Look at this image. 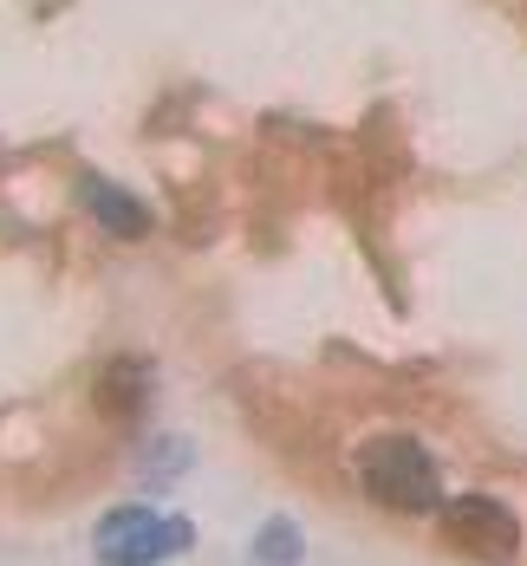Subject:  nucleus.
I'll list each match as a JSON object with an SVG mask.
<instances>
[{"label":"nucleus","mask_w":527,"mask_h":566,"mask_svg":"<svg viewBox=\"0 0 527 566\" xmlns=\"http://www.w3.org/2000/svg\"><path fill=\"white\" fill-rule=\"evenodd\" d=\"M358 482L391 514H443V475L417 437H371L358 450Z\"/></svg>","instance_id":"obj_1"},{"label":"nucleus","mask_w":527,"mask_h":566,"mask_svg":"<svg viewBox=\"0 0 527 566\" xmlns=\"http://www.w3.org/2000/svg\"><path fill=\"white\" fill-rule=\"evenodd\" d=\"M196 534H189V521H176V514H157V509H112L98 521V534H92V554L98 566H157L182 554Z\"/></svg>","instance_id":"obj_2"},{"label":"nucleus","mask_w":527,"mask_h":566,"mask_svg":"<svg viewBox=\"0 0 527 566\" xmlns=\"http://www.w3.org/2000/svg\"><path fill=\"white\" fill-rule=\"evenodd\" d=\"M443 541L482 566H508L521 554V521L495 495H456V502H443Z\"/></svg>","instance_id":"obj_3"},{"label":"nucleus","mask_w":527,"mask_h":566,"mask_svg":"<svg viewBox=\"0 0 527 566\" xmlns=\"http://www.w3.org/2000/svg\"><path fill=\"white\" fill-rule=\"evenodd\" d=\"M150 391H157L150 358H112V365L98 371V385H92V403H98L112 423H137L144 403H150Z\"/></svg>","instance_id":"obj_4"},{"label":"nucleus","mask_w":527,"mask_h":566,"mask_svg":"<svg viewBox=\"0 0 527 566\" xmlns=\"http://www.w3.org/2000/svg\"><path fill=\"white\" fill-rule=\"evenodd\" d=\"M85 189V202H92V216L112 228V234H124V241H137V234H150V209L137 202V196H124L117 182H105V176H85L78 182Z\"/></svg>","instance_id":"obj_5"},{"label":"nucleus","mask_w":527,"mask_h":566,"mask_svg":"<svg viewBox=\"0 0 527 566\" xmlns=\"http://www.w3.org/2000/svg\"><path fill=\"white\" fill-rule=\"evenodd\" d=\"M299 554H306V541H299L293 521H267V527L254 534V560L261 566H299Z\"/></svg>","instance_id":"obj_6"}]
</instances>
